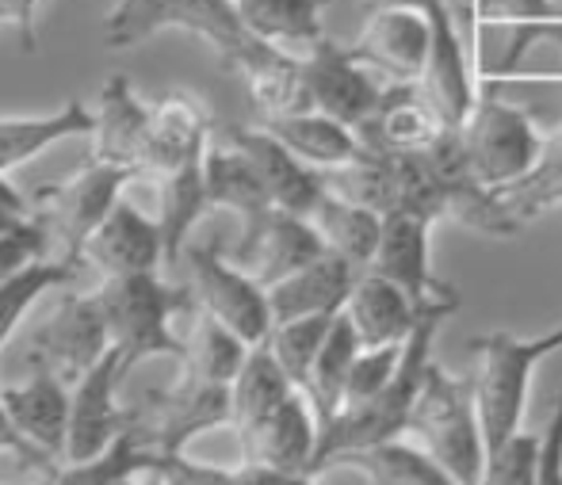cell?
<instances>
[{"label":"cell","instance_id":"6da1fadb","mask_svg":"<svg viewBox=\"0 0 562 485\" xmlns=\"http://www.w3.org/2000/svg\"><path fill=\"white\" fill-rule=\"evenodd\" d=\"M402 436L417 443L459 485H482L486 478L490 455L482 440L471 375H451L440 360H429L422 394L409 409Z\"/></svg>","mask_w":562,"mask_h":485},{"label":"cell","instance_id":"7a4b0ae2","mask_svg":"<svg viewBox=\"0 0 562 485\" xmlns=\"http://www.w3.org/2000/svg\"><path fill=\"white\" fill-rule=\"evenodd\" d=\"M471 352L479 360L474 368V405H479L482 440L486 455L494 459L513 440L525 420L528 386L543 360L562 352V325L540 332V337H513V332H486L471 340Z\"/></svg>","mask_w":562,"mask_h":485},{"label":"cell","instance_id":"3957f363","mask_svg":"<svg viewBox=\"0 0 562 485\" xmlns=\"http://www.w3.org/2000/svg\"><path fill=\"white\" fill-rule=\"evenodd\" d=\"M445 317H451L448 309H425L422 322H417V329L406 337L398 375L391 379V386L363 405H345V409H340L337 417L322 428L318 451H314V463H311L314 478H322L326 463L334 455H340V451L371 448V443L394 440V436L406 432L409 409H414L417 394H422L425 368H429V360H432V345H437V329H440Z\"/></svg>","mask_w":562,"mask_h":485},{"label":"cell","instance_id":"277c9868","mask_svg":"<svg viewBox=\"0 0 562 485\" xmlns=\"http://www.w3.org/2000/svg\"><path fill=\"white\" fill-rule=\"evenodd\" d=\"M104 309L112 345L138 368L146 360H180L188 356V340L172 332L180 291L161 272H134V275H108L97 291Z\"/></svg>","mask_w":562,"mask_h":485},{"label":"cell","instance_id":"5b68a950","mask_svg":"<svg viewBox=\"0 0 562 485\" xmlns=\"http://www.w3.org/2000/svg\"><path fill=\"white\" fill-rule=\"evenodd\" d=\"M459 134H463V149H467V161H471L474 180L494 188V192L525 180L540 165L543 142H548L536 131L528 111L505 103L486 84H482L471 115L459 123Z\"/></svg>","mask_w":562,"mask_h":485},{"label":"cell","instance_id":"8992f818","mask_svg":"<svg viewBox=\"0 0 562 485\" xmlns=\"http://www.w3.org/2000/svg\"><path fill=\"white\" fill-rule=\"evenodd\" d=\"M134 177H138L134 169H115V165L89 161L69 180L43 184L31 192V211L50 226V237L61 245L58 257L81 260L85 241H89L100 229V222L115 211V203L123 199V188L131 184Z\"/></svg>","mask_w":562,"mask_h":485},{"label":"cell","instance_id":"52a82bcc","mask_svg":"<svg viewBox=\"0 0 562 485\" xmlns=\"http://www.w3.org/2000/svg\"><path fill=\"white\" fill-rule=\"evenodd\" d=\"M223 425H229V386H207L188 375L126 405V428H134L154 455H180L200 432Z\"/></svg>","mask_w":562,"mask_h":485},{"label":"cell","instance_id":"ba28073f","mask_svg":"<svg viewBox=\"0 0 562 485\" xmlns=\"http://www.w3.org/2000/svg\"><path fill=\"white\" fill-rule=\"evenodd\" d=\"M112 352L104 309L97 294H66L27 345L31 371H50L66 386H77Z\"/></svg>","mask_w":562,"mask_h":485},{"label":"cell","instance_id":"9c48e42d","mask_svg":"<svg viewBox=\"0 0 562 485\" xmlns=\"http://www.w3.org/2000/svg\"><path fill=\"white\" fill-rule=\"evenodd\" d=\"M184 264L192 272L203 314L223 322L249 348L265 345L276 325L272 306H268V291L241 264H234L218 245H188Z\"/></svg>","mask_w":562,"mask_h":485},{"label":"cell","instance_id":"30bf717a","mask_svg":"<svg viewBox=\"0 0 562 485\" xmlns=\"http://www.w3.org/2000/svg\"><path fill=\"white\" fill-rule=\"evenodd\" d=\"M432 226H437L432 218H422V214H409V211L383 214V234H379L375 257H371L368 272L398 283L422 309H448V314H456L459 291L451 283L437 280L429 264Z\"/></svg>","mask_w":562,"mask_h":485},{"label":"cell","instance_id":"8fae6325","mask_svg":"<svg viewBox=\"0 0 562 485\" xmlns=\"http://www.w3.org/2000/svg\"><path fill=\"white\" fill-rule=\"evenodd\" d=\"M299 61H303L311 108L352 131H360L383 103V84L375 81L371 66L356 58L352 46H340L326 35L318 46L299 54Z\"/></svg>","mask_w":562,"mask_h":485},{"label":"cell","instance_id":"7c38bea8","mask_svg":"<svg viewBox=\"0 0 562 485\" xmlns=\"http://www.w3.org/2000/svg\"><path fill=\"white\" fill-rule=\"evenodd\" d=\"M134 371V363L112 345V352L74 386V405H69V440L61 463H89L104 455L126 428V405H119L123 379Z\"/></svg>","mask_w":562,"mask_h":485},{"label":"cell","instance_id":"4fadbf2b","mask_svg":"<svg viewBox=\"0 0 562 485\" xmlns=\"http://www.w3.org/2000/svg\"><path fill=\"white\" fill-rule=\"evenodd\" d=\"M218 134H223L226 142H234L252 161V169L260 172L268 195H272L276 211L311 218L314 206L326 195V180H322L318 169L299 161V157L291 154L276 134H268L265 126H223Z\"/></svg>","mask_w":562,"mask_h":485},{"label":"cell","instance_id":"5bb4252c","mask_svg":"<svg viewBox=\"0 0 562 485\" xmlns=\"http://www.w3.org/2000/svg\"><path fill=\"white\" fill-rule=\"evenodd\" d=\"M352 50L391 81L417 84L429 61V15L417 8H371Z\"/></svg>","mask_w":562,"mask_h":485},{"label":"cell","instance_id":"9a60e30c","mask_svg":"<svg viewBox=\"0 0 562 485\" xmlns=\"http://www.w3.org/2000/svg\"><path fill=\"white\" fill-rule=\"evenodd\" d=\"M85 268H97L108 275H134V272H161L165 268V241L157 218H146L138 206L119 199L115 211L100 222L97 234L81 249Z\"/></svg>","mask_w":562,"mask_h":485},{"label":"cell","instance_id":"2e32d148","mask_svg":"<svg viewBox=\"0 0 562 485\" xmlns=\"http://www.w3.org/2000/svg\"><path fill=\"white\" fill-rule=\"evenodd\" d=\"M149 131H154V108L138 100L131 77L112 74L100 89L97 103V131H92V157L89 161L134 169L142 177Z\"/></svg>","mask_w":562,"mask_h":485},{"label":"cell","instance_id":"e0dca14e","mask_svg":"<svg viewBox=\"0 0 562 485\" xmlns=\"http://www.w3.org/2000/svg\"><path fill=\"white\" fill-rule=\"evenodd\" d=\"M226 69L241 77V84L249 89V100H252V108H257L260 123L314 111L299 54L280 50V46L265 43V38H252Z\"/></svg>","mask_w":562,"mask_h":485},{"label":"cell","instance_id":"ac0fdd59","mask_svg":"<svg viewBox=\"0 0 562 485\" xmlns=\"http://www.w3.org/2000/svg\"><path fill=\"white\" fill-rule=\"evenodd\" d=\"M322 252H326V245H322V237L311 218L276 211L249 241L237 245L229 260L241 264L245 272L268 291V287H276V283L288 280V275L303 272L306 264H314Z\"/></svg>","mask_w":562,"mask_h":485},{"label":"cell","instance_id":"d6986e66","mask_svg":"<svg viewBox=\"0 0 562 485\" xmlns=\"http://www.w3.org/2000/svg\"><path fill=\"white\" fill-rule=\"evenodd\" d=\"M318 417L303 390L288 397L265 425L252 428L241 443V466H268V471L311 474L314 451H318Z\"/></svg>","mask_w":562,"mask_h":485},{"label":"cell","instance_id":"ffe728a7","mask_svg":"<svg viewBox=\"0 0 562 485\" xmlns=\"http://www.w3.org/2000/svg\"><path fill=\"white\" fill-rule=\"evenodd\" d=\"M203 177H207L211 211H229L241 222L237 245L249 241V237L276 214V203H272V195H268L260 172L252 169L249 157H245L234 142H226L218 131L207 146V157H203Z\"/></svg>","mask_w":562,"mask_h":485},{"label":"cell","instance_id":"44dd1931","mask_svg":"<svg viewBox=\"0 0 562 485\" xmlns=\"http://www.w3.org/2000/svg\"><path fill=\"white\" fill-rule=\"evenodd\" d=\"M4 409L12 425L23 432L31 448L50 455L61 466L69 440V405H74V386H66L50 371H31L23 386H4Z\"/></svg>","mask_w":562,"mask_h":485},{"label":"cell","instance_id":"7402d4cb","mask_svg":"<svg viewBox=\"0 0 562 485\" xmlns=\"http://www.w3.org/2000/svg\"><path fill=\"white\" fill-rule=\"evenodd\" d=\"M215 138L211 131V115L184 92H172L154 108V131H149L146 161H142V177H172V172L188 169V165L203 161L207 146Z\"/></svg>","mask_w":562,"mask_h":485},{"label":"cell","instance_id":"603a6c76","mask_svg":"<svg viewBox=\"0 0 562 485\" xmlns=\"http://www.w3.org/2000/svg\"><path fill=\"white\" fill-rule=\"evenodd\" d=\"M445 131L448 123L422 97L417 84L394 81L383 89L379 111L356 134L368 149H383V154H425Z\"/></svg>","mask_w":562,"mask_h":485},{"label":"cell","instance_id":"cb8c5ba5","mask_svg":"<svg viewBox=\"0 0 562 485\" xmlns=\"http://www.w3.org/2000/svg\"><path fill=\"white\" fill-rule=\"evenodd\" d=\"M360 272L363 268H356L352 260L326 249L303 272L268 287L272 322H291V317H311V314H340L348 294L356 287V280H360Z\"/></svg>","mask_w":562,"mask_h":485},{"label":"cell","instance_id":"d4e9b609","mask_svg":"<svg viewBox=\"0 0 562 485\" xmlns=\"http://www.w3.org/2000/svg\"><path fill=\"white\" fill-rule=\"evenodd\" d=\"M422 314L425 309L398 283L383 280V275L368 272V268L360 272V280H356V287L345 302V317L352 322L363 348L402 345L417 329Z\"/></svg>","mask_w":562,"mask_h":485},{"label":"cell","instance_id":"484cf974","mask_svg":"<svg viewBox=\"0 0 562 485\" xmlns=\"http://www.w3.org/2000/svg\"><path fill=\"white\" fill-rule=\"evenodd\" d=\"M326 471H352L360 474L363 485H459L406 436L371 443V448L340 451L326 463Z\"/></svg>","mask_w":562,"mask_h":485},{"label":"cell","instance_id":"4316f807","mask_svg":"<svg viewBox=\"0 0 562 485\" xmlns=\"http://www.w3.org/2000/svg\"><path fill=\"white\" fill-rule=\"evenodd\" d=\"M92 131H97V111L85 108L81 100H69L54 115L0 119V172L8 177V172L20 169L31 157H38L43 149L69 138H92Z\"/></svg>","mask_w":562,"mask_h":485},{"label":"cell","instance_id":"83f0119b","mask_svg":"<svg viewBox=\"0 0 562 485\" xmlns=\"http://www.w3.org/2000/svg\"><path fill=\"white\" fill-rule=\"evenodd\" d=\"M329 4L334 0H234L249 35L291 54H306L311 46H318L326 38L322 12Z\"/></svg>","mask_w":562,"mask_h":485},{"label":"cell","instance_id":"f1b7e54d","mask_svg":"<svg viewBox=\"0 0 562 485\" xmlns=\"http://www.w3.org/2000/svg\"><path fill=\"white\" fill-rule=\"evenodd\" d=\"M291 394H295V383H291L288 371L276 363L268 345L252 348L245 368L237 371V379L229 383V428L237 432V440H245L252 428L265 425Z\"/></svg>","mask_w":562,"mask_h":485},{"label":"cell","instance_id":"f546056e","mask_svg":"<svg viewBox=\"0 0 562 485\" xmlns=\"http://www.w3.org/2000/svg\"><path fill=\"white\" fill-rule=\"evenodd\" d=\"M260 126H265L268 134H276L299 161H306L318 172L340 169V165L352 161V157L360 154V134H356L352 126L337 123V119L322 115V111L268 119V123H260Z\"/></svg>","mask_w":562,"mask_h":485},{"label":"cell","instance_id":"4dcf8cb0","mask_svg":"<svg viewBox=\"0 0 562 485\" xmlns=\"http://www.w3.org/2000/svg\"><path fill=\"white\" fill-rule=\"evenodd\" d=\"M161 211H157V226H161L165 241V268H172L177 260H184L188 237L200 226V218L211 211L207 195V177H203V161L188 165V169L161 177Z\"/></svg>","mask_w":562,"mask_h":485},{"label":"cell","instance_id":"1f68e13d","mask_svg":"<svg viewBox=\"0 0 562 485\" xmlns=\"http://www.w3.org/2000/svg\"><path fill=\"white\" fill-rule=\"evenodd\" d=\"M360 337H356L352 322L345 317V309L337 314L334 329H329L326 345H322L318 360H314L311 375L303 383V394L311 402L314 417H318V428H326L329 420L345 409V386H348V371H352V360L360 356Z\"/></svg>","mask_w":562,"mask_h":485},{"label":"cell","instance_id":"d6a6232c","mask_svg":"<svg viewBox=\"0 0 562 485\" xmlns=\"http://www.w3.org/2000/svg\"><path fill=\"white\" fill-rule=\"evenodd\" d=\"M314 229H318L322 245L337 257L352 260L356 268H368L375 257L379 234H383V214H375L371 206L348 203L334 192L322 195V203L311 214Z\"/></svg>","mask_w":562,"mask_h":485},{"label":"cell","instance_id":"836d02e7","mask_svg":"<svg viewBox=\"0 0 562 485\" xmlns=\"http://www.w3.org/2000/svg\"><path fill=\"white\" fill-rule=\"evenodd\" d=\"M249 352L252 348L237 332H229L223 322H215V317L200 309V322H195L192 337H188L184 375L207 386H229L237 379V371L245 368Z\"/></svg>","mask_w":562,"mask_h":485},{"label":"cell","instance_id":"e575fe53","mask_svg":"<svg viewBox=\"0 0 562 485\" xmlns=\"http://www.w3.org/2000/svg\"><path fill=\"white\" fill-rule=\"evenodd\" d=\"M157 459L161 455H154L134 428H123L119 440L104 455L89 459V463H61L58 471L46 478V485H126L154 471Z\"/></svg>","mask_w":562,"mask_h":485},{"label":"cell","instance_id":"d590c367","mask_svg":"<svg viewBox=\"0 0 562 485\" xmlns=\"http://www.w3.org/2000/svg\"><path fill=\"white\" fill-rule=\"evenodd\" d=\"M81 272H85V260L46 257V260H38V264L23 268V272L12 275V280L0 283V348H4L8 337L20 329L23 314H27L38 298H46L50 291L74 283Z\"/></svg>","mask_w":562,"mask_h":485},{"label":"cell","instance_id":"8d00e7d4","mask_svg":"<svg viewBox=\"0 0 562 485\" xmlns=\"http://www.w3.org/2000/svg\"><path fill=\"white\" fill-rule=\"evenodd\" d=\"M334 322H337V314H311V317H291V322H276L272 332H268V340H265L268 352L288 371L295 390H303L322 345H326L329 329H334Z\"/></svg>","mask_w":562,"mask_h":485},{"label":"cell","instance_id":"74e56055","mask_svg":"<svg viewBox=\"0 0 562 485\" xmlns=\"http://www.w3.org/2000/svg\"><path fill=\"white\" fill-rule=\"evenodd\" d=\"M50 245H54L50 226H46L35 211H31L27 218L0 226V283L50 257Z\"/></svg>","mask_w":562,"mask_h":485},{"label":"cell","instance_id":"f35d334b","mask_svg":"<svg viewBox=\"0 0 562 485\" xmlns=\"http://www.w3.org/2000/svg\"><path fill=\"white\" fill-rule=\"evenodd\" d=\"M402 345H383V348H360V356L352 360V371H348V386H345V405H363L371 397H379L391 379L398 375L402 363Z\"/></svg>","mask_w":562,"mask_h":485},{"label":"cell","instance_id":"ab89813d","mask_svg":"<svg viewBox=\"0 0 562 485\" xmlns=\"http://www.w3.org/2000/svg\"><path fill=\"white\" fill-rule=\"evenodd\" d=\"M180 0H134L126 12H112L104 20L108 31V50H131V46L154 38L157 31H165L169 12Z\"/></svg>","mask_w":562,"mask_h":485},{"label":"cell","instance_id":"60d3db41","mask_svg":"<svg viewBox=\"0 0 562 485\" xmlns=\"http://www.w3.org/2000/svg\"><path fill=\"white\" fill-rule=\"evenodd\" d=\"M536 459H540V436L517 432L490 459L482 485H536Z\"/></svg>","mask_w":562,"mask_h":485},{"label":"cell","instance_id":"b9f144b4","mask_svg":"<svg viewBox=\"0 0 562 485\" xmlns=\"http://www.w3.org/2000/svg\"><path fill=\"white\" fill-rule=\"evenodd\" d=\"M146 478H154V485H241V471L192 463V459H184V451H180V455L157 459Z\"/></svg>","mask_w":562,"mask_h":485},{"label":"cell","instance_id":"7bdbcfd3","mask_svg":"<svg viewBox=\"0 0 562 485\" xmlns=\"http://www.w3.org/2000/svg\"><path fill=\"white\" fill-rule=\"evenodd\" d=\"M536 485H562V394L551 409L548 428L540 432V459H536Z\"/></svg>","mask_w":562,"mask_h":485},{"label":"cell","instance_id":"ee69618b","mask_svg":"<svg viewBox=\"0 0 562 485\" xmlns=\"http://www.w3.org/2000/svg\"><path fill=\"white\" fill-rule=\"evenodd\" d=\"M0 455H15V459H20V463L35 466V471H43L46 478H50V474L58 471V463H54L50 455H43V451L31 448V443L23 440V432L12 425V417H8L4 397H0Z\"/></svg>","mask_w":562,"mask_h":485},{"label":"cell","instance_id":"f6af8a7d","mask_svg":"<svg viewBox=\"0 0 562 485\" xmlns=\"http://www.w3.org/2000/svg\"><path fill=\"white\" fill-rule=\"evenodd\" d=\"M38 8L43 0H0V23L20 31L23 50H38Z\"/></svg>","mask_w":562,"mask_h":485},{"label":"cell","instance_id":"bcb514c9","mask_svg":"<svg viewBox=\"0 0 562 485\" xmlns=\"http://www.w3.org/2000/svg\"><path fill=\"white\" fill-rule=\"evenodd\" d=\"M314 474L268 471V466H241V485H314Z\"/></svg>","mask_w":562,"mask_h":485},{"label":"cell","instance_id":"7dc6e473","mask_svg":"<svg viewBox=\"0 0 562 485\" xmlns=\"http://www.w3.org/2000/svg\"><path fill=\"white\" fill-rule=\"evenodd\" d=\"M27 214H31V199L23 192H15V188L4 180V172H0V226L27 218Z\"/></svg>","mask_w":562,"mask_h":485},{"label":"cell","instance_id":"c3c4849f","mask_svg":"<svg viewBox=\"0 0 562 485\" xmlns=\"http://www.w3.org/2000/svg\"><path fill=\"white\" fill-rule=\"evenodd\" d=\"M363 8H417V12H425L429 8V0H363Z\"/></svg>","mask_w":562,"mask_h":485},{"label":"cell","instance_id":"681fc988","mask_svg":"<svg viewBox=\"0 0 562 485\" xmlns=\"http://www.w3.org/2000/svg\"><path fill=\"white\" fill-rule=\"evenodd\" d=\"M134 4V0H119V4L112 8V12H126V8H131Z\"/></svg>","mask_w":562,"mask_h":485},{"label":"cell","instance_id":"f907efd6","mask_svg":"<svg viewBox=\"0 0 562 485\" xmlns=\"http://www.w3.org/2000/svg\"><path fill=\"white\" fill-rule=\"evenodd\" d=\"M126 485H138V482H126Z\"/></svg>","mask_w":562,"mask_h":485}]
</instances>
